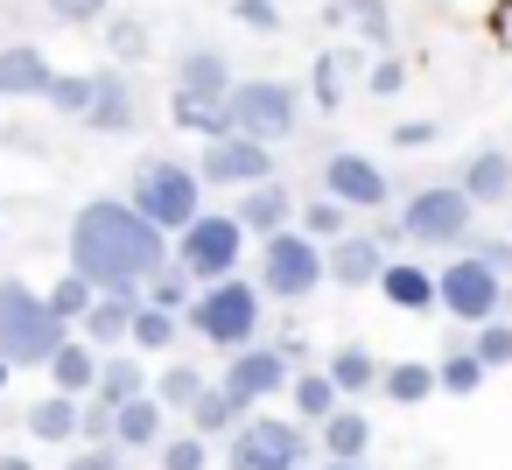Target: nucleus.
<instances>
[{
    "mask_svg": "<svg viewBox=\"0 0 512 470\" xmlns=\"http://www.w3.org/2000/svg\"><path fill=\"white\" fill-rule=\"evenodd\" d=\"M288 211H295V190H281V183H253V190L239 197L232 225H239L246 239H274V232H288Z\"/></svg>",
    "mask_w": 512,
    "mask_h": 470,
    "instance_id": "obj_15",
    "label": "nucleus"
},
{
    "mask_svg": "<svg viewBox=\"0 0 512 470\" xmlns=\"http://www.w3.org/2000/svg\"><path fill=\"white\" fill-rule=\"evenodd\" d=\"M113 8V0H50V15L64 22V29H85V22H99Z\"/></svg>",
    "mask_w": 512,
    "mask_h": 470,
    "instance_id": "obj_44",
    "label": "nucleus"
},
{
    "mask_svg": "<svg viewBox=\"0 0 512 470\" xmlns=\"http://www.w3.org/2000/svg\"><path fill=\"white\" fill-rule=\"evenodd\" d=\"M43 309H50V316H57V330H71V323H78V316H85V309H92V288H85V281H78V274H71V267H64V281H57V288H50V295H43Z\"/></svg>",
    "mask_w": 512,
    "mask_h": 470,
    "instance_id": "obj_35",
    "label": "nucleus"
},
{
    "mask_svg": "<svg viewBox=\"0 0 512 470\" xmlns=\"http://www.w3.org/2000/svg\"><path fill=\"white\" fill-rule=\"evenodd\" d=\"M365 85H372V92H379V99H393V92H400V85H407V64H400V57H379V64H372V78H365Z\"/></svg>",
    "mask_w": 512,
    "mask_h": 470,
    "instance_id": "obj_47",
    "label": "nucleus"
},
{
    "mask_svg": "<svg viewBox=\"0 0 512 470\" xmlns=\"http://www.w3.org/2000/svg\"><path fill=\"white\" fill-rule=\"evenodd\" d=\"M302 239H316V246L344 239V211H337L330 197H309V204H302Z\"/></svg>",
    "mask_w": 512,
    "mask_h": 470,
    "instance_id": "obj_41",
    "label": "nucleus"
},
{
    "mask_svg": "<svg viewBox=\"0 0 512 470\" xmlns=\"http://www.w3.org/2000/svg\"><path fill=\"white\" fill-rule=\"evenodd\" d=\"M127 344H134V351H169V344H176V316H162V309H134Z\"/></svg>",
    "mask_w": 512,
    "mask_h": 470,
    "instance_id": "obj_37",
    "label": "nucleus"
},
{
    "mask_svg": "<svg viewBox=\"0 0 512 470\" xmlns=\"http://www.w3.org/2000/svg\"><path fill=\"white\" fill-rule=\"evenodd\" d=\"M239 246H246V232L232 225V211H197L183 232H176V246H169V267L183 274V281H232L239 274Z\"/></svg>",
    "mask_w": 512,
    "mask_h": 470,
    "instance_id": "obj_5",
    "label": "nucleus"
},
{
    "mask_svg": "<svg viewBox=\"0 0 512 470\" xmlns=\"http://www.w3.org/2000/svg\"><path fill=\"white\" fill-rule=\"evenodd\" d=\"M281 386H288V351H274V344L232 351V365H225V379H218V393H232L239 407H253V400H267V393H281Z\"/></svg>",
    "mask_w": 512,
    "mask_h": 470,
    "instance_id": "obj_13",
    "label": "nucleus"
},
{
    "mask_svg": "<svg viewBox=\"0 0 512 470\" xmlns=\"http://www.w3.org/2000/svg\"><path fill=\"white\" fill-rule=\"evenodd\" d=\"M50 379H57V393H64V400H85V393H92V379H99V351H92V344H78V337H64V344L50 351Z\"/></svg>",
    "mask_w": 512,
    "mask_h": 470,
    "instance_id": "obj_23",
    "label": "nucleus"
},
{
    "mask_svg": "<svg viewBox=\"0 0 512 470\" xmlns=\"http://www.w3.org/2000/svg\"><path fill=\"white\" fill-rule=\"evenodd\" d=\"M386 169L372 162V155H351V148H337L330 162H323V197L337 204V211H379L386 204Z\"/></svg>",
    "mask_w": 512,
    "mask_h": 470,
    "instance_id": "obj_12",
    "label": "nucleus"
},
{
    "mask_svg": "<svg viewBox=\"0 0 512 470\" xmlns=\"http://www.w3.org/2000/svg\"><path fill=\"white\" fill-rule=\"evenodd\" d=\"M232 15H239L253 36H274V29H281V8H274V0H232Z\"/></svg>",
    "mask_w": 512,
    "mask_h": 470,
    "instance_id": "obj_43",
    "label": "nucleus"
},
{
    "mask_svg": "<svg viewBox=\"0 0 512 470\" xmlns=\"http://www.w3.org/2000/svg\"><path fill=\"white\" fill-rule=\"evenodd\" d=\"M43 99H50L57 113H71V120H85V106H92V71H78V78H64V71H57Z\"/></svg>",
    "mask_w": 512,
    "mask_h": 470,
    "instance_id": "obj_40",
    "label": "nucleus"
},
{
    "mask_svg": "<svg viewBox=\"0 0 512 470\" xmlns=\"http://www.w3.org/2000/svg\"><path fill=\"white\" fill-rule=\"evenodd\" d=\"M330 414H337L330 379H323V372H295V428H302V421H316V428H323Z\"/></svg>",
    "mask_w": 512,
    "mask_h": 470,
    "instance_id": "obj_34",
    "label": "nucleus"
},
{
    "mask_svg": "<svg viewBox=\"0 0 512 470\" xmlns=\"http://www.w3.org/2000/svg\"><path fill=\"white\" fill-rule=\"evenodd\" d=\"M120 470H134V463H120Z\"/></svg>",
    "mask_w": 512,
    "mask_h": 470,
    "instance_id": "obj_55",
    "label": "nucleus"
},
{
    "mask_svg": "<svg viewBox=\"0 0 512 470\" xmlns=\"http://www.w3.org/2000/svg\"><path fill=\"white\" fill-rule=\"evenodd\" d=\"M204 386H211V379H204V372H197L190 358H176V365H169V372H162V379L148 386V400H155L162 414H190V400H197Z\"/></svg>",
    "mask_w": 512,
    "mask_h": 470,
    "instance_id": "obj_28",
    "label": "nucleus"
},
{
    "mask_svg": "<svg viewBox=\"0 0 512 470\" xmlns=\"http://www.w3.org/2000/svg\"><path fill=\"white\" fill-rule=\"evenodd\" d=\"M379 267H386L379 239L344 232V239H330V246H323V281H337V288H372V281H379Z\"/></svg>",
    "mask_w": 512,
    "mask_h": 470,
    "instance_id": "obj_14",
    "label": "nucleus"
},
{
    "mask_svg": "<svg viewBox=\"0 0 512 470\" xmlns=\"http://www.w3.org/2000/svg\"><path fill=\"white\" fill-rule=\"evenodd\" d=\"M78 435H85V442H106V435H113V414H106L99 400H78Z\"/></svg>",
    "mask_w": 512,
    "mask_h": 470,
    "instance_id": "obj_48",
    "label": "nucleus"
},
{
    "mask_svg": "<svg viewBox=\"0 0 512 470\" xmlns=\"http://www.w3.org/2000/svg\"><path fill=\"white\" fill-rule=\"evenodd\" d=\"M393 141H400V148H428L435 127H428V120H407V127H393Z\"/></svg>",
    "mask_w": 512,
    "mask_h": 470,
    "instance_id": "obj_50",
    "label": "nucleus"
},
{
    "mask_svg": "<svg viewBox=\"0 0 512 470\" xmlns=\"http://www.w3.org/2000/svg\"><path fill=\"white\" fill-rule=\"evenodd\" d=\"M197 183H218V190H253V183H274V148H253V141H239V134L204 141Z\"/></svg>",
    "mask_w": 512,
    "mask_h": 470,
    "instance_id": "obj_11",
    "label": "nucleus"
},
{
    "mask_svg": "<svg viewBox=\"0 0 512 470\" xmlns=\"http://www.w3.org/2000/svg\"><path fill=\"white\" fill-rule=\"evenodd\" d=\"M470 358L491 372V365H512V323L505 316H491V323H477V337H470Z\"/></svg>",
    "mask_w": 512,
    "mask_h": 470,
    "instance_id": "obj_38",
    "label": "nucleus"
},
{
    "mask_svg": "<svg viewBox=\"0 0 512 470\" xmlns=\"http://www.w3.org/2000/svg\"><path fill=\"white\" fill-rule=\"evenodd\" d=\"M470 260H484L491 274H505V267H512V246H505V239H484V246H477Z\"/></svg>",
    "mask_w": 512,
    "mask_h": 470,
    "instance_id": "obj_49",
    "label": "nucleus"
},
{
    "mask_svg": "<svg viewBox=\"0 0 512 470\" xmlns=\"http://www.w3.org/2000/svg\"><path fill=\"white\" fill-rule=\"evenodd\" d=\"M141 393H148L141 358H99V379H92V393H85V400H99V407L113 414V407H127V400H141Z\"/></svg>",
    "mask_w": 512,
    "mask_h": 470,
    "instance_id": "obj_24",
    "label": "nucleus"
},
{
    "mask_svg": "<svg viewBox=\"0 0 512 470\" xmlns=\"http://www.w3.org/2000/svg\"><path fill=\"white\" fill-rule=\"evenodd\" d=\"M134 309H141V295H92V309L78 316V323H85V344H92L99 358H106V344H127Z\"/></svg>",
    "mask_w": 512,
    "mask_h": 470,
    "instance_id": "obj_22",
    "label": "nucleus"
},
{
    "mask_svg": "<svg viewBox=\"0 0 512 470\" xmlns=\"http://www.w3.org/2000/svg\"><path fill=\"white\" fill-rule=\"evenodd\" d=\"M470 204H463V190L456 183H428V190H414L407 197V211H400V232L407 239H421V246H456L463 232H470Z\"/></svg>",
    "mask_w": 512,
    "mask_h": 470,
    "instance_id": "obj_10",
    "label": "nucleus"
},
{
    "mask_svg": "<svg viewBox=\"0 0 512 470\" xmlns=\"http://www.w3.org/2000/svg\"><path fill=\"white\" fill-rule=\"evenodd\" d=\"M323 470H365V463H323Z\"/></svg>",
    "mask_w": 512,
    "mask_h": 470,
    "instance_id": "obj_53",
    "label": "nucleus"
},
{
    "mask_svg": "<svg viewBox=\"0 0 512 470\" xmlns=\"http://www.w3.org/2000/svg\"><path fill=\"white\" fill-rule=\"evenodd\" d=\"M50 57L36 50V43H8L0 50V99H43L50 92Z\"/></svg>",
    "mask_w": 512,
    "mask_h": 470,
    "instance_id": "obj_17",
    "label": "nucleus"
},
{
    "mask_svg": "<svg viewBox=\"0 0 512 470\" xmlns=\"http://www.w3.org/2000/svg\"><path fill=\"white\" fill-rule=\"evenodd\" d=\"M141 309H162V316H183L190 309V281L176 274V267H162L148 288H141Z\"/></svg>",
    "mask_w": 512,
    "mask_h": 470,
    "instance_id": "obj_36",
    "label": "nucleus"
},
{
    "mask_svg": "<svg viewBox=\"0 0 512 470\" xmlns=\"http://www.w3.org/2000/svg\"><path fill=\"white\" fill-rule=\"evenodd\" d=\"M323 379H330V393L344 400H358V393H372L379 386V358L365 351V344H344V351H330V365H323Z\"/></svg>",
    "mask_w": 512,
    "mask_h": 470,
    "instance_id": "obj_25",
    "label": "nucleus"
},
{
    "mask_svg": "<svg viewBox=\"0 0 512 470\" xmlns=\"http://www.w3.org/2000/svg\"><path fill=\"white\" fill-rule=\"evenodd\" d=\"M190 330L204 337V344H218V351H246L253 337H260V288L253 281H211L204 295H190Z\"/></svg>",
    "mask_w": 512,
    "mask_h": 470,
    "instance_id": "obj_6",
    "label": "nucleus"
},
{
    "mask_svg": "<svg viewBox=\"0 0 512 470\" xmlns=\"http://www.w3.org/2000/svg\"><path fill=\"white\" fill-rule=\"evenodd\" d=\"M323 288V246L302 232H274L260 239V295L274 302H309Z\"/></svg>",
    "mask_w": 512,
    "mask_h": 470,
    "instance_id": "obj_7",
    "label": "nucleus"
},
{
    "mask_svg": "<svg viewBox=\"0 0 512 470\" xmlns=\"http://www.w3.org/2000/svg\"><path fill=\"white\" fill-rule=\"evenodd\" d=\"M120 463H127V456H120L113 442H85V449H71L64 470H120Z\"/></svg>",
    "mask_w": 512,
    "mask_h": 470,
    "instance_id": "obj_46",
    "label": "nucleus"
},
{
    "mask_svg": "<svg viewBox=\"0 0 512 470\" xmlns=\"http://www.w3.org/2000/svg\"><path fill=\"white\" fill-rule=\"evenodd\" d=\"M295 113H302V99H295V85H281V78H246V85L225 92V134H239V141H253V148L288 141V134H295Z\"/></svg>",
    "mask_w": 512,
    "mask_h": 470,
    "instance_id": "obj_4",
    "label": "nucleus"
},
{
    "mask_svg": "<svg viewBox=\"0 0 512 470\" xmlns=\"http://www.w3.org/2000/svg\"><path fill=\"white\" fill-rule=\"evenodd\" d=\"M71 330H57V316L43 309V295L29 281H0V365L22 372V365H50V351Z\"/></svg>",
    "mask_w": 512,
    "mask_h": 470,
    "instance_id": "obj_3",
    "label": "nucleus"
},
{
    "mask_svg": "<svg viewBox=\"0 0 512 470\" xmlns=\"http://www.w3.org/2000/svg\"><path fill=\"white\" fill-rule=\"evenodd\" d=\"M498 309H512V281H505V302H498ZM505 323H512V316H505Z\"/></svg>",
    "mask_w": 512,
    "mask_h": 470,
    "instance_id": "obj_52",
    "label": "nucleus"
},
{
    "mask_svg": "<svg viewBox=\"0 0 512 470\" xmlns=\"http://www.w3.org/2000/svg\"><path fill=\"white\" fill-rule=\"evenodd\" d=\"M176 92H197V99H225L232 92V64H225V50H183L176 57Z\"/></svg>",
    "mask_w": 512,
    "mask_h": 470,
    "instance_id": "obj_21",
    "label": "nucleus"
},
{
    "mask_svg": "<svg viewBox=\"0 0 512 470\" xmlns=\"http://www.w3.org/2000/svg\"><path fill=\"white\" fill-rule=\"evenodd\" d=\"M0 386H8V365H0Z\"/></svg>",
    "mask_w": 512,
    "mask_h": 470,
    "instance_id": "obj_54",
    "label": "nucleus"
},
{
    "mask_svg": "<svg viewBox=\"0 0 512 470\" xmlns=\"http://www.w3.org/2000/svg\"><path fill=\"white\" fill-rule=\"evenodd\" d=\"M155 463H162V470H211V442H197V435H162V442H155Z\"/></svg>",
    "mask_w": 512,
    "mask_h": 470,
    "instance_id": "obj_39",
    "label": "nucleus"
},
{
    "mask_svg": "<svg viewBox=\"0 0 512 470\" xmlns=\"http://www.w3.org/2000/svg\"><path fill=\"white\" fill-rule=\"evenodd\" d=\"M456 190H463L470 211H477V204H505V197H512V155H505V148H477V155L463 162V183H456Z\"/></svg>",
    "mask_w": 512,
    "mask_h": 470,
    "instance_id": "obj_16",
    "label": "nucleus"
},
{
    "mask_svg": "<svg viewBox=\"0 0 512 470\" xmlns=\"http://www.w3.org/2000/svg\"><path fill=\"white\" fill-rule=\"evenodd\" d=\"M379 386H386V400H400V407H414V400H428V393H435V365H421V358H400V365H379Z\"/></svg>",
    "mask_w": 512,
    "mask_h": 470,
    "instance_id": "obj_30",
    "label": "nucleus"
},
{
    "mask_svg": "<svg viewBox=\"0 0 512 470\" xmlns=\"http://www.w3.org/2000/svg\"><path fill=\"white\" fill-rule=\"evenodd\" d=\"M344 99V57H316V106Z\"/></svg>",
    "mask_w": 512,
    "mask_h": 470,
    "instance_id": "obj_45",
    "label": "nucleus"
},
{
    "mask_svg": "<svg viewBox=\"0 0 512 470\" xmlns=\"http://www.w3.org/2000/svg\"><path fill=\"white\" fill-rule=\"evenodd\" d=\"M0 470H36V463L29 456H0Z\"/></svg>",
    "mask_w": 512,
    "mask_h": 470,
    "instance_id": "obj_51",
    "label": "nucleus"
},
{
    "mask_svg": "<svg viewBox=\"0 0 512 470\" xmlns=\"http://www.w3.org/2000/svg\"><path fill=\"white\" fill-rule=\"evenodd\" d=\"M435 386H442V393H456V400H470V393L484 386V365L470 358V344H449V351H442V365H435Z\"/></svg>",
    "mask_w": 512,
    "mask_h": 470,
    "instance_id": "obj_32",
    "label": "nucleus"
},
{
    "mask_svg": "<svg viewBox=\"0 0 512 470\" xmlns=\"http://www.w3.org/2000/svg\"><path fill=\"white\" fill-rule=\"evenodd\" d=\"M106 43H113V57H127V64H141V57H148V29H141V22H113V29H106Z\"/></svg>",
    "mask_w": 512,
    "mask_h": 470,
    "instance_id": "obj_42",
    "label": "nucleus"
},
{
    "mask_svg": "<svg viewBox=\"0 0 512 470\" xmlns=\"http://www.w3.org/2000/svg\"><path fill=\"white\" fill-rule=\"evenodd\" d=\"M337 22H351L365 43H393V8H386V0H337Z\"/></svg>",
    "mask_w": 512,
    "mask_h": 470,
    "instance_id": "obj_33",
    "label": "nucleus"
},
{
    "mask_svg": "<svg viewBox=\"0 0 512 470\" xmlns=\"http://www.w3.org/2000/svg\"><path fill=\"white\" fill-rule=\"evenodd\" d=\"M29 435H36V442H71V435H78V400H64V393L36 400V407H29Z\"/></svg>",
    "mask_w": 512,
    "mask_h": 470,
    "instance_id": "obj_31",
    "label": "nucleus"
},
{
    "mask_svg": "<svg viewBox=\"0 0 512 470\" xmlns=\"http://www.w3.org/2000/svg\"><path fill=\"white\" fill-rule=\"evenodd\" d=\"M162 435H169V414H162L148 393H141V400H127V407H113V435H106V442H113L120 456H134V449H155Z\"/></svg>",
    "mask_w": 512,
    "mask_h": 470,
    "instance_id": "obj_19",
    "label": "nucleus"
},
{
    "mask_svg": "<svg viewBox=\"0 0 512 470\" xmlns=\"http://www.w3.org/2000/svg\"><path fill=\"white\" fill-rule=\"evenodd\" d=\"M323 449H330V463H358V456L372 449V421H365L358 407H337V414L323 421Z\"/></svg>",
    "mask_w": 512,
    "mask_h": 470,
    "instance_id": "obj_26",
    "label": "nucleus"
},
{
    "mask_svg": "<svg viewBox=\"0 0 512 470\" xmlns=\"http://www.w3.org/2000/svg\"><path fill=\"white\" fill-rule=\"evenodd\" d=\"M169 267V239L127 211V197H92L71 218V274L92 295H141Z\"/></svg>",
    "mask_w": 512,
    "mask_h": 470,
    "instance_id": "obj_1",
    "label": "nucleus"
},
{
    "mask_svg": "<svg viewBox=\"0 0 512 470\" xmlns=\"http://www.w3.org/2000/svg\"><path fill=\"white\" fill-rule=\"evenodd\" d=\"M372 288H379V295H386L393 309H407V316L435 309V274H428V267H414V260H386Z\"/></svg>",
    "mask_w": 512,
    "mask_h": 470,
    "instance_id": "obj_20",
    "label": "nucleus"
},
{
    "mask_svg": "<svg viewBox=\"0 0 512 470\" xmlns=\"http://www.w3.org/2000/svg\"><path fill=\"white\" fill-rule=\"evenodd\" d=\"M169 120L183 134H204V141H225V99H197V92H169Z\"/></svg>",
    "mask_w": 512,
    "mask_h": 470,
    "instance_id": "obj_27",
    "label": "nucleus"
},
{
    "mask_svg": "<svg viewBox=\"0 0 512 470\" xmlns=\"http://www.w3.org/2000/svg\"><path fill=\"white\" fill-rule=\"evenodd\" d=\"M232 470H309V435L281 414L232 428Z\"/></svg>",
    "mask_w": 512,
    "mask_h": 470,
    "instance_id": "obj_8",
    "label": "nucleus"
},
{
    "mask_svg": "<svg viewBox=\"0 0 512 470\" xmlns=\"http://www.w3.org/2000/svg\"><path fill=\"white\" fill-rule=\"evenodd\" d=\"M127 211L148 218L162 239H176V232L204 211V183H197V169H183V162H169V155H148V162L134 169V183H127Z\"/></svg>",
    "mask_w": 512,
    "mask_h": 470,
    "instance_id": "obj_2",
    "label": "nucleus"
},
{
    "mask_svg": "<svg viewBox=\"0 0 512 470\" xmlns=\"http://www.w3.org/2000/svg\"><path fill=\"white\" fill-rule=\"evenodd\" d=\"M239 414H246V407H239L232 393L204 386V393L190 400V435H197V442H211V435H232V428H239Z\"/></svg>",
    "mask_w": 512,
    "mask_h": 470,
    "instance_id": "obj_29",
    "label": "nucleus"
},
{
    "mask_svg": "<svg viewBox=\"0 0 512 470\" xmlns=\"http://www.w3.org/2000/svg\"><path fill=\"white\" fill-rule=\"evenodd\" d=\"M498 302H505V281H498L484 260H470V253H463V260H449V267L435 274V309H449V316H456V323H470V330H477V323H491V316H498Z\"/></svg>",
    "mask_w": 512,
    "mask_h": 470,
    "instance_id": "obj_9",
    "label": "nucleus"
},
{
    "mask_svg": "<svg viewBox=\"0 0 512 470\" xmlns=\"http://www.w3.org/2000/svg\"><path fill=\"white\" fill-rule=\"evenodd\" d=\"M85 120H92L99 134H134V85H127L120 71H92V106H85Z\"/></svg>",
    "mask_w": 512,
    "mask_h": 470,
    "instance_id": "obj_18",
    "label": "nucleus"
}]
</instances>
